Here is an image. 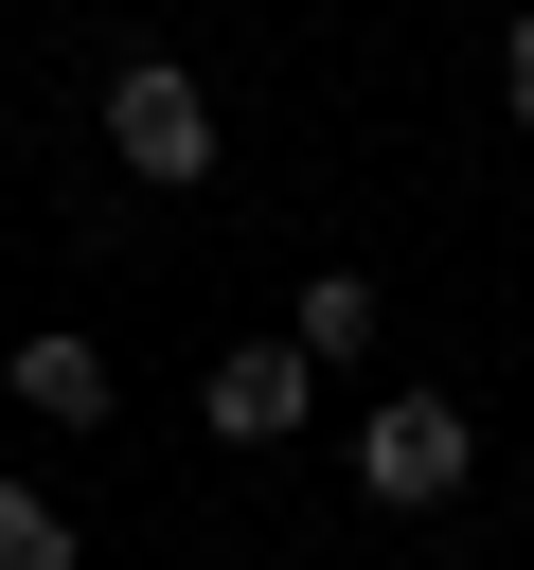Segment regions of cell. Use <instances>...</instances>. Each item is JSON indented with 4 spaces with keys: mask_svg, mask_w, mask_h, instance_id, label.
Returning <instances> with one entry per match:
<instances>
[{
    "mask_svg": "<svg viewBox=\"0 0 534 570\" xmlns=\"http://www.w3.org/2000/svg\"><path fill=\"white\" fill-rule=\"evenodd\" d=\"M107 142L142 160V196H196V178H214V89H196L178 53H125V71H107Z\"/></svg>",
    "mask_w": 534,
    "mask_h": 570,
    "instance_id": "1",
    "label": "cell"
},
{
    "mask_svg": "<svg viewBox=\"0 0 534 570\" xmlns=\"http://www.w3.org/2000/svg\"><path fill=\"white\" fill-rule=\"evenodd\" d=\"M481 481V428L445 410V392H392L374 428H356V499H392V517H445Z\"/></svg>",
    "mask_w": 534,
    "mask_h": 570,
    "instance_id": "2",
    "label": "cell"
},
{
    "mask_svg": "<svg viewBox=\"0 0 534 570\" xmlns=\"http://www.w3.org/2000/svg\"><path fill=\"white\" fill-rule=\"evenodd\" d=\"M303 410H320V356H303V338H231V356L196 374V428H214V445H303Z\"/></svg>",
    "mask_w": 534,
    "mask_h": 570,
    "instance_id": "3",
    "label": "cell"
},
{
    "mask_svg": "<svg viewBox=\"0 0 534 570\" xmlns=\"http://www.w3.org/2000/svg\"><path fill=\"white\" fill-rule=\"evenodd\" d=\"M0 374H18V410H36V428H107V356H89V338H18Z\"/></svg>",
    "mask_w": 534,
    "mask_h": 570,
    "instance_id": "4",
    "label": "cell"
},
{
    "mask_svg": "<svg viewBox=\"0 0 534 570\" xmlns=\"http://www.w3.org/2000/svg\"><path fill=\"white\" fill-rule=\"evenodd\" d=\"M285 338H303V356H320V374H338V356H374V338H392V303H374V285H356V267H320V285H303V321H285Z\"/></svg>",
    "mask_w": 534,
    "mask_h": 570,
    "instance_id": "5",
    "label": "cell"
},
{
    "mask_svg": "<svg viewBox=\"0 0 534 570\" xmlns=\"http://www.w3.org/2000/svg\"><path fill=\"white\" fill-rule=\"evenodd\" d=\"M0 570H71V517H53L36 481H0Z\"/></svg>",
    "mask_w": 534,
    "mask_h": 570,
    "instance_id": "6",
    "label": "cell"
},
{
    "mask_svg": "<svg viewBox=\"0 0 534 570\" xmlns=\"http://www.w3.org/2000/svg\"><path fill=\"white\" fill-rule=\"evenodd\" d=\"M498 107L534 125V0H516V36H498Z\"/></svg>",
    "mask_w": 534,
    "mask_h": 570,
    "instance_id": "7",
    "label": "cell"
}]
</instances>
